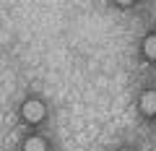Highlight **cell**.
I'll list each match as a JSON object with an SVG mask.
<instances>
[{
	"mask_svg": "<svg viewBox=\"0 0 156 151\" xmlns=\"http://www.w3.org/2000/svg\"><path fill=\"white\" fill-rule=\"evenodd\" d=\"M23 115H26V120H31V123L42 120V117H44V107H42V102H26Z\"/></svg>",
	"mask_w": 156,
	"mask_h": 151,
	"instance_id": "obj_1",
	"label": "cell"
},
{
	"mask_svg": "<svg viewBox=\"0 0 156 151\" xmlns=\"http://www.w3.org/2000/svg\"><path fill=\"white\" fill-rule=\"evenodd\" d=\"M140 110L148 112V115L156 112V91H146V94L140 96Z\"/></svg>",
	"mask_w": 156,
	"mask_h": 151,
	"instance_id": "obj_2",
	"label": "cell"
},
{
	"mask_svg": "<svg viewBox=\"0 0 156 151\" xmlns=\"http://www.w3.org/2000/svg\"><path fill=\"white\" fill-rule=\"evenodd\" d=\"M26 151H44V141L42 138H29L26 141Z\"/></svg>",
	"mask_w": 156,
	"mask_h": 151,
	"instance_id": "obj_3",
	"label": "cell"
},
{
	"mask_svg": "<svg viewBox=\"0 0 156 151\" xmlns=\"http://www.w3.org/2000/svg\"><path fill=\"white\" fill-rule=\"evenodd\" d=\"M146 55L156 57V37H148V39H146Z\"/></svg>",
	"mask_w": 156,
	"mask_h": 151,
	"instance_id": "obj_4",
	"label": "cell"
}]
</instances>
